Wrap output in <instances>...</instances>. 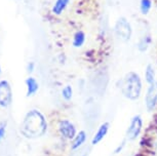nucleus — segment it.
Returning a JSON list of instances; mask_svg holds the SVG:
<instances>
[{
    "label": "nucleus",
    "mask_w": 157,
    "mask_h": 156,
    "mask_svg": "<svg viewBox=\"0 0 157 156\" xmlns=\"http://www.w3.org/2000/svg\"><path fill=\"white\" fill-rule=\"evenodd\" d=\"M47 122L43 114L38 110H31L27 113L23 124L21 125V132L27 138H38L45 134Z\"/></svg>",
    "instance_id": "f257e3e1"
},
{
    "label": "nucleus",
    "mask_w": 157,
    "mask_h": 156,
    "mask_svg": "<svg viewBox=\"0 0 157 156\" xmlns=\"http://www.w3.org/2000/svg\"><path fill=\"white\" fill-rule=\"evenodd\" d=\"M120 88L124 98L129 101L139 100L143 90V82H142L140 75L132 71L126 73L121 80Z\"/></svg>",
    "instance_id": "f03ea898"
},
{
    "label": "nucleus",
    "mask_w": 157,
    "mask_h": 156,
    "mask_svg": "<svg viewBox=\"0 0 157 156\" xmlns=\"http://www.w3.org/2000/svg\"><path fill=\"white\" fill-rule=\"evenodd\" d=\"M114 33L117 39L122 42H127L130 40L132 35V28L130 23L124 17H119L114 26Z\"/></svg>",
    "instance_id": "7ed1b4c3"
},
{
    "label": "nucleus",
    "mask_w": 157,
    "mask_h": 156,
    "mask_svg": "<svg viewBox=\"0 0 157 156\" xmlns=\"http://www.w3.org/2000/svg\"><path fill=\"white\" fill-rule=\"evenodd\" d=\"M143 129V119L140 115H135L130 119V122L125 131V140L126 141H135L141 135Z\"/></svg>",
    "instance_id": "20e7f679"
},
{
    "label": "nucleus",
    "mask_w": 157,
    "mask_h": 156,
    "mask_svg": "<svg viewBox=\"0 0 157 156\" xmlns=\"http://www.w3.org/2000/svg\"><path fill=\"white\" fill-rule=\"evenodd\" d=\"M157 106V81L149 84L145 95V107L148 112H152Z\"/></svg>",
    "instance_id": "39448f33"
},
{
    "label": "nucleus",
    "mask_w": 157,
    "mask_h": 156,
    "mask_svg": "<svg viewBox=\"0 0 157 156\" xmlns=\"http://www.w3.org/2000/svg\"><path fill=\"white\" fill-rule=\"evenodd\" d=\"M59 131H60L61 136L67 140H73L77 134L75 125L67 119H63L60 121V123H59Z\"/></svg>",
    "instance_id": "423d86ee"
},
{
    "label": "nucleus",
    "mask_w": 157,
    "mask_h": 156,
    "mask_svg": "<svg viewBox=\"0 0 157 156\" xmlns=\"http://www.w3.org/2000/svg\"><path fill=\"white\" fill-rule=\"evenodd\" d=\"M13 100L10 85L6 80L0 81V106L1 107H8Z\"/></svg>",
    "instance_id": "0eeeda50"
},
{
    "label": "nucleus",
    "mask_w": 157,
    "mask_h": 156,
    "mask_svg": "<svg viewBox=\"0 0 157 156\" xmlns=\"http://www.w3.org/2000/svg\"><path fill=\"white\" fill-rule=\"evenodd\" d=\"M109 131V123L108 122H104L100 125V127L98 128V131H96V134L94 135L93 139H91V145L96 146L99 143H101L102 141L105 139V137L107 136Z\"/></svg>",
    "instance_id": "6e6552de"
},
{
    "label": "nucleus",
    "mask_w": 157,
    "mask_h": 156,
    "mask_svg": "<svg viewBox=\"0 0 157 156\" xmlns=\"http://www.w3.org/2000/svg\"><path fill=\"white\" fill-rule=\"evenodd\" d=\"M26 85H27V97L34 96L35 93L39 89V84H38L37 80L34 77H28L25 81Z\"/></svg>",
    "instance_id": "1a4fd4ad"
},
{
    "label": "nucleus",
    "mask_w": 157,
    "mask_h": 156,
    "mask_svg": "<svg viewBox=\"0 0 157 156\" xmlns=\"http://www.w3.org/2000/svg\"><path fill=\"white\" fill-rule=\"evenodd\" d=\"M86 141V132L84 131H80L79 132H77L76 136L74 137L72 145H71V149L76 150L83 145L84 142Z\"/></svg>",
    "instance_id": "9d476101"
},
{
    "label": "nucleus",
    "mask_w": 157,
    "mask_h": 156,
    "mask_svg": "<svg viewBox=\"0 0 157 156\" xmlns=\"http://www.w3.org/2000/svg\"><path fill=\"white\" fill-rule=\"evenodd\" d=\"M144 75H145V80H146L148 85L156 82V71L153 65H151V64L147 65L146 68H145Z\"/></svg>",
    "instance_id": "9b49d317"
},
{
    "label": "nucleus",
    "mask_w": 157,
    "mask_h": 156,
    "mask_svg": "<svg viewBox=\"0 0 157 156\" xmlns=\"http://www.w3.org/2000/svg\"><path fill=\"white\" fill-rule=\"evenodd\" d=\"M70 0H56L54 5H52V13L57 16H60V14L63 13V11L66 10L67 6L69 5Z\"/></svg>",
    "instance_id": "f8f14e48"
},
{
    "label": "nucleus",
    "mask_w": 157,
    "mask_h": 156,
    "mask_svg": "<svg viewBox=\"0 0 157 156\" xmlns=\"http://www.w3.org/2000/svg\"><path fill=\"white\" fill-rule=\"evenodd\" d=\"M84 42H85V33L81 30L77 31L73 36L72 45L74 48H82V46H83Z\"/></svg>",
    "instance_id": "ddd939ff"
},
{
    "label": "nucleus",
    "mask_w": 157,
    "mask_h": 156,
    "mask_svg": "<svg viewBox=\"0 0 157 156\" xmlns=\"http://www.w3.org/2000/svg\"><path fill=\"white\" fill-rule=\"evenodd\" d=\"M152 10V1L151 0H140V11L142 14L146 16Z\"/></svg>",
    "instance_id": "4468645a"
},
{
    "label": "nucleus",
    "mask_w": 157,
    "mask_h": 156,
    "mask_svg": "<svg viewBox=\"0 0 157 156\" xmlns=\"http://www.w3.org/2000/svg\"><path fill=\"white\" fill-rule=\"evenodd\" d=\"M150 42H151V38L149 36L142 37L141 39L139 40V42H138V49H139V51H141V52L146 51L147 49H148V48H149Z\"/></svg>",
    "instance_id": "2eb2a0df"
},
{
    "label": "nucleus",
    "mask_w": 157,
    "mask_h": 156,
    "mask_svg": "<svg viewBox=\"0 0 157 156\" xmlns=\"http://www.w3.org/2000/svg\"><path fill=\"white\" fill-rule=\"evenodd\" d=\"M62 97L65 101L69 102L72 100V97H73V88L71 85H66L63 89H62Z\"/></svg>",
    "instance_id": "dca6fc26"
},
{
    "label": "nucleus",
    "mask_w": 157,
    "mask_h": 156,
    "mask_svg": "<svg viewBox=\"0 0 157 156\" xmlns=\"http://www.w3.org/2000/svg\"><path fill=\"white\" fill-rule=\"evenodd\" d=\"M4 137H5V125L1 124L0 125V142L4 139Z\"/></svg>",
    "instance_id": "f3484780"
},
{
    "label": "nucleus",
    "mask_w": 157,
    "mask_h": 156,
    "mask_svg": "<svg viewBox=\"0 0 157 156\" xmlns=\"http://www.w3.org/2000/svg\"><path fill=\"white\" fill-rule=\"evenodd\" d=\"M126 141V140H125ZM125 141H123L122 143L120 144V145H118V147L116 149H115V154H117V153H120L121 151L123 150V148L125 147Z\"/></svg>",
    "instance_id": "a211bd4d"
},
{
    "label": "nucleus",
    "mask_w": 157,
    "mask_h": 156,
    "mask_svg": "<svg viewBox=\"0 0 157 156\" xmlns=\"http://www.w3.org/2000/svg\"><path fill=\"white\" fill-rule=\"evenodd\" d=\"M34 63L33 62H30V63L28 64V66H27V71L29 72V73H32L34 71Z\"/></svg>",
    "instance_id": "6ab92c4d"
},
{
    "label": "nucleus",
    "mask_w": 157,
    "mask_h": 156,
    "mask_svg": "<svg viewBox=\"0 0 157 156\" xmlns=\"http://www.w3.org/2000/svg\"><path fill=\"white\" fill-rule=\"evenodd\" d=\"M82 156H86V155H85V154H84V155H82Z\"/></svg>",
    "instance_id": "aec40b11"
},
{
    "label": "nucleus",
    "mask_w": 157,
    "mask_h": 156,
    "mask_svg": "<svg viewBox=\"0 0 157 156\" xmlns=\"http://www.w3.org/2000/svg\"><path fill=\"white\" fill-rule=\"evenodd\" d=\"M0 72H1V70H0Z\"/></svg>",
    "instance_id": "412c9836"
}]
</instances>
